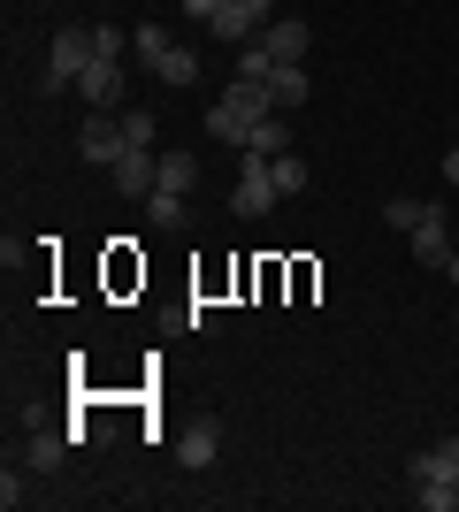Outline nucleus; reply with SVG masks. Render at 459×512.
<instances>
[{
    "mask_svg": "<svg viewBox=\"0 0 459 512\" xmlns=\"http://www.w3.org/2000/svg\"><path fill=\"white\" fill-rule=\"evenodd\" d=\"M85 62H100V54H92V31H77V23H69V31H54V54H46V69H39V92L77 85V77H85Z\"/></svg>",
    "mask_w": 459,
    "mask_h": 512,
    "instance_id": "nucleus-1",
    "label": "nucleus"
},
{
    "mask_svg": "<svg viewBox=\"0 0 459 512\" xmlns=\"http://www.w3.org/2000/svg\"><path fill=\"white\" fill-rule=\"evenodd\" d=\"M276 23V0H222V16L207 23V39H222V46H253Z\"/></svg>",
    "mask_w": 459,
    "mask_h": 512,
    "instance_id": "nucleus-2",
    "label": "nucleus"
},
{
    "mask_svg": "<svg viewBox=\"0 0 459 512\" xmlns=\"http://www.w3.org/2000/svg\"><path fill=\"white\" fill-rule=\"evenodd\" d=\"M276 176H268V153H253L245 146V169H238V192H230V214H245V222H261L268 207H276Z\"/></svg>",
    "mask_w": 459,
    "mask_h": 512,
    "instance_id": "nucleus-3",
    "label": "nucleus"
},
{
    "mask_svg": "<svg viewBox=\"0 0 459 512\" xmlns=\"http://www.w3.org/2000/svg\"><path fill=\"white\" fill-rule=\"evenodd\" d=\"M108 184H115L123 199L161 192V153H153V146H123V153H115V169H108Z\"/></svg>",
    "mask_w": 459,
    "mask_h": 512,
    "instance_id": "nucleus-4",
    "label": "nucleus"
},
{
    "mask_svg": "<svg viewBox=\"0 0 459 512\" xmlns=\"http://www.w3.org/2000/svg\"><path fill=\"white\" fill-rule=\"evenodd\" d=\"M123 146H131V138H123V115H108V107H92V123H77V153H85L92 169H115Z\"/></svg>",
    "mask_w": 459,
    "mask_h": 512,
    "instance_id": "nucleus-5",
    "label": "nucleus"
},
{
    "mask_svg": "<svg viewBox=\"0 0 459 512\" xmlns=\"http://www.w3.org/2000/svg\"><path fill=\"white\" fill-rule=\"evenodd\" d=\"M406 474H414V490H421V482H444V490H459V436H444L437 451H414V467H406Z\"/></svg>",
    "mask_w": 459,
    "mask_h": 512,
    "instance_id": "nucleus-6",
    "label": "nucleus"
},
{
    "mask_svg": "<svg viewBox=\"0 0 459 512\" xmlns=\"http://www.w3.org/2000/svg\"><path fill=\"white\" fill-rule=\"evenodd\" d=\"M261 46H268V62H306V46H314V31H306L299 16H276L261 31Z\"/></svg>",
    "mask_w": 459,
    "mask_h": 512,
    "instance_id": "nucleus-7",
    "label": "nucleus"
},
{
    "mask_svg": "<svg viewBox=\"0 0 459 512\" xmlns=\"http://www.w3.org/2000/svg\"><path fill=\"white\" fill-rule=\"evenodd\" d=\"M414 260H421V268H452V230H444V207L421 214V230H414Z\"/></svg>",
    "mask_w": 459,
    "mask_h": 512,
    "instance_id": "nucleus-8",
    "label": "nucleus"
},
{
    "mask_svg": "<svg viewBox=\"0 0 459 512\" xmlns=\"http://www.w3.org/2000/svg\"><path fill=\"white\" fill-rule=\"evenodd\" d=\"M215 451H222V428L215 421H192L184 436H176V467H199V474H207V467H215Z\"/></svg>",
    "mask_w": 459,
    "mask_h": 512,
    "instance_id": "nucleus-9",
    "label": "nucleus"
},
{
    "mask_svg": "<svg viewBox=\"0 0 459 512\" xmlns=\"http://www.w3.org/2000/svg\"><path fill=\"white\" fill-rule=\"evenodd\" d=\"M77 92H85V107H108L115 115V100H123V62H85Z\"/></svg>",
    "mask_w": 459,
    "mask_h": 512,
    "instance_id": "nucleus-10",
    "label": "nucleus"
},
{
    "mask_svg": "<svg viewBox=\"0 0 459 512\" xmlns=\"http://www.w3.org/2000/svg\"><path fill=\"white\" fill-rule=\"evenodd\" d=\"M268 107H276V115L306 107V69L299 62H276V69H268Z\"/></svg>",
    "mask_w": 459,
    "mask_h": 512,
    "instance_id": "nucleus-11",
    "label": "nucleus"
},
{
    "mask_svg": "<svg viewBox=\"0 0 459 512\" xmlns=\"http://www.w3.org/2000/svg\"><path fill=\"white\" fill-rule=\"evenodd\" d=\"M146 222L161 237H176L184 222H192V207H184V192H146Z\"/></svg>",
    "mask_w": 459,
    "mask_h": 512,
    "instance_id": "nucleus-12",
    "label": "nucleus"
},
{
    "mask_svg": "<svg viewBox=\"0 0 459 512\" xmlns=\"http://www.w3.org/2000/svg\"><path fill=\"white\" fill-rule=\"evenodd\" d=\"M153 77H161V85H176V92L199 85V54H192V46H169V54L153 62Z\"/></svg>",
    "mask_w": 459,
    "mask_h": 512,
    "instance_id": "nucleus-13",
    "label": "nucleus"
},
{
    "mask_svg": "<svg viewBox=\"0 0 459 512\" xmlns=\"http://www.w3.org/2000/svg\"><path fill=\"white\" fill-rule=\"evenodd\" d=\"M207 138H222V146H245V138H253V123H245L230 100H215V107H207Z\"/></svg>",
    "mask_w": 459,
    "mask_h": 512,
    "instance_id": "nucleus-14",
    "label": "nucleus"
},
{
    "mask_svg": "<svg viewBox=\"0 0 459 512\" xmlns=\"http://www.w3.org/2000/svg\"><path fill=\"white\" fill-rule=\"evenodd\" d=\"M192 184H199V153H184V146L161 153V192H192Z\"/></svg>",
    "mask_w": 459,
    "mask_h": 512,
    "instance_id": "nucleus-15",
    "label": "nucleus"
},
{
    "mask_svg": "<svg viewBox=\"0 0 459 512\" xmlns=\"http://www.w3.org/2000/svg\"><path fill=\"white\" fill-rule=\"evenodd\" d=\"M69 436H77V428H39V436H31V467L54 474V467H62V451H69Z\"/></svg>",
    "mask_w": 459,
    "mask_h": 512,
    "instance_id": "nucleus-16",
    "label": "nucleus"
},
{
    "mask_svg": "<svg viewBox=\"0 0 459 512\" xmlns=\"http://www.w3.org/2000/svg\"><path fill=\"white\" fill-rule=\"evenodd\" d=\"M245 146H253V153H268V161H276V153H291V123H284V115H261V123H253V138H245Z\"/></svg>",
    "mask_w": 459,
    "mask_h": 512,
    "instance_id": "nucleus-17",
    "label": "nucleus"
},
{
    "mask_svg": "<svg viewBox=\"0 0 459 512\" xmlns=\"http://www.w3.org/2000/svg\"><path fill=\"white\" fill-rule=\"evenodd\" d=\"M222 100L238 107L245 123H261V115H276V107H268V85H245V77H238V85H230V92H222Z\"/></svg>",
    "mask_w": 459,
    "mask_h": 512,
    "instance_id": "nucleus-18",
    "label": "nucleus"
},
{
    "mask_svg": "<svg viewBox=\"0 0 459 512\" xmlns=\"http://www.w3.org/2000/svg\"><path fill=\"white\" fill-rule=\"evenodd\" d=\"M268 176H276V192H284V199L306 192V161H299V153H276V161H268Z\"/></svg>",
    "mask_w": 459,
    "mask_h": 512,
    "instance_id": "nucleus-19",
    "label": "nucleus"
},
{
    "mask_svg": "<svg viewBox=\"0 0 459 512\" xmlns=\"http://www.w3.org/2000/svg\"><path fill=\"white\" fill-rule=\"evenodd\" d=\"M131 46H138V62L153 69V62H161V54H169L176 39H169V31H161V23H138V39H131Z\"/></svg>",
    "mask_w": 459,
    "mask_h": 512,
    "instance_id": "nucleus-20",
    "label": "nucleus"
},
{
    "mask_svg": "<svg viewBox=\"0 0 459 512\" xmlns=\"http://www.w3.org/2000/svg\"><path fill=\"white\" fill-rule=\"evenodd\" d=\"M268 69H276V62H268V46H261V39L238 46V77H245V85H268Z\"/></svg>",
    "mask_w": 459,
    "mask_h": 512,
    "instance_id": "nucleus-21",
    "label": "nucleus"
},
{
    "mask_svg": "<svg viewBox=\"0 0 459 512\" xmlns=\"http://www.w3.org/2000/svg\"><path fill=\"white\" fill-rule=\"evenodd\" d=\"M421 214H429V199H391V207H383V222L414 237V230H421Z\"/></svg>",
    "mask_w": 459,
    "mask_h": 512,
    "instance_id": "nucleus-22",
    "label": "nucleus"
},
{
    "mask_svg": "<svg viewBox=\"0 0 459 512\" xmlns=\"http://www.w3.org/2000/svg\"><path fill=\"white\" fill-rule=\"evenodd\" d=\"M92 54H100V62H123V54H131V39H123L115 23H92Z\"/></svg>",
    "mask_w": 459,
    "mask_h": 512,
    "instance_id": "nucleus-23",
    "label": "nucleus"
},
{
    "mask_svg": "<svg viewBox=\"0 0 459 512\" xmlns=\"http://www.w3.org/2000/svg\"><path fill=\"white\" fill-rule=\"evenodd\" d=\"M123 138H131V146H153V138H161V115L131 107V115H123Z\"/></svg>",
    "mask_w": 459,
    "mask_h": 512,
    "instance_id": "nucleus-24",
    "label": "nucleus"
},
{
    "mask_svg": "<svg viewBox=\"0 0 459 512\" xmlns=\"http://www.w3.org/2000/svg\"><path fill=\"white\" fill-rule=\"evenodd\" d=\"M176 8H184V16H192V23H199V31H207V23H215V16H222V0H176Z\"/></svg>",
    "mask_w": 459,
    "mask_h": 512,
    "instance_id": "nucleus-25",
    "label": "nucleus"
},
{
    "mask_svg": "<svg viewBox=\"0 0 459 512\" xmlns=\"http://www.w3.org/2000/svg\"><path fill=\"white\" fill-rule=\"evenodd\" d=\"M444 184H459V146H452V153H444Z\"/></svg>",
    "mask_w": 459,
    "mask_h": 512,
    "instance_id": "nucleus-26",
    "label": "nucleus"
},
{
    "mask_svg": "<svg viewBox=\"0 0 459 512\" xmlns=\"http://www.w3.org/2000/svg\"><path fill=\"white\" fill-rule=\"evenodd\" d=\"M444 276H452V283H459V253H452V268H444Z\"/></svg>",
    "mask_w": 459,
    "mask_h": 512,
    "instance_id": "nucleus-27",
    "label": "nucleus"
}]
</instances>
